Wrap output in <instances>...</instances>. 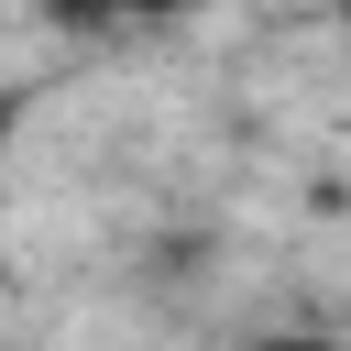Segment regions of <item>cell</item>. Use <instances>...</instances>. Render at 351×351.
Instances as JSON below:
<instances>
[{"label":"cell","mask_w":351,"mask_h":351,"mask_svg":"<svg viewBox=\"0 0 351 351\" xmlns=\"http://www.w3.org/2000/svg\"><path fill=\"white\" fill-rule=\"evenodd\" d=\"M197 0H132V22H186Z\"/></svg>","instance_id":"3957f363"},{"label":"cell","mask_w":351,"mask_h":351,"mask_svg":"<svg viewBox=\"0 0 351 351\" xmlns=\"http://www.w3.org/2000/svg\"><path fill=\"white\" fill-rule=\"evenodd\" d=\"M44 22L55 33H110V22H132V0H44Z\"/></svg>","instance_id":"6da1fadb"},{"label":"cell","mask_w":351,"mask_h":351,"mask_svg":"<svg viewBox=\"0 0 351 351\" xmlns=\"http://www.w3.org/2000/svg\"><path fill=\"white\" fill-rule=\"evenodd\" d=\"M252 351H329L318 329H285V340H252Z\"/></svg>","instance_id":"277c9868"},{"label":"cell","mask_w":351,"mask_h":351,"mask_svg":"<svg viewBox=\"0 0 351 351\" xmlns=\"http://www.w3.org/2000/svg\"><path fill=\"white\" fill-rule=\"evenodd\" d=\"M33 99H44V88H0V154L22 143V121H33Z\"/></svg>","instance_id":"7a4b0ae2"}]
</instances>
